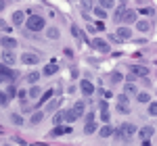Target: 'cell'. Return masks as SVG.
Here are the masks:
<instances>
[{
    "label": "cell",
    "instance_id": "cell-8",
    "mask_svg": "<svg viewBox=\"0 0 157 146\" xmlns=\"http://www.w3.org/2000/svg\"><path fill=\"white\" fill-rule=\"evenodd\" d=\"M15 61H17V59H15V54H13V48H4L2 50V63H6V65H15Z\"/></svg>",
    "mask_w": 157,
    "mask_h": 146
},
{
    "label": "cell",
    "instance_id": "cell-32",
    "mask_svg": "<svg viewBox=\"0 0 157 146\" xmlns=\"http://www.w3.org/2000/svg\"><path fill=\"white\" fill-rule=\"evenodd\" d=\"M97 2L103 6V9H113V6H115V2H113V0H97Z\"/></svg>",
    "mask_w": 157,
    "mask_h": 146
},
{
    "label": "cell",
    "instance_id": "cell-9",
    "mask_svg": "<svg viewBox=\"0 0 157 146\" xmlns=\"http://www.w3.org/2000/svg\"><path fill=\"white\" fill-rule=\"evenodd\" d=\"M0 44H2V48H17V40L15 38H11V36H2L0 38Z\"/></svg>",
    "mask_w": 157,
    "mask_h": 146
},
{
    "label": "cell",
    "instance_id": "cell-30",
    "mask_svg": "<svg viewBox=\"0 0 157 146\" xmlns=\"http://www.w3.org/2000/svg\"><path fill=\"white\" fill-rule=\"evenodd\" d=\"M63 119H65V111H57V113H55V125H61V123H63Z\"/></svg>",
    "mask_w": 157,
    "mask_h": 146
},
{
    "label": "cell",
    "instance_id": "cell-16",
    "mask_svg": "<svg viewBox=\"0 0 157 146\" xmlns=\"http://www.w3.org/2000/svg\"><path fill=\"white\" fill-rule=\"evenodd\" d=\"M113 132H115V127H111V125H103V127L98 130V136H101V138H109V136H113Z\"/></svg>",
    "mask_w": 157,
    "mask_h": 146
},
{
    "label": "cell",
    "instance_id": "cell-27",
    "mask_svg": "<svg viewBox=\"0 0 157 146\" xmlns=\"http://www.w3.org/2000/svg\"><path fill=\"white\" fill-rule=\"evenodd\" d=\"M40 96H42V90L36 84H32V88H29V98H40Z\"/></svg>",
    "mask_w": 157,
    "mask_h": 146
},
{
    "label": "cell",
    "instance_id": "cell-40",
    "mask_svg": "<svg viewBox=\"0 0 157 146\" xmlns=\"http://www.w3.org/2000/svg\"><path fill=\"white\" fill-rule=\"evenodd\" d=\"M121 4H128V0H121Z\"/></svg>",
    "mask_w": 157,
    "mask_h": 146
},
{
    "label": "cell",
    "instance_id": "cell-6",
    "mask_svg": "<svg viewBox=\"0 0 157 146\" xmlns=\"http://www.w3.org/2000/svg\"><path fill=\"white\" fill-rule=\"evenodd\" d=\"M115 36H117V40H130V38H132V29H130L128 25H121L120 29L115 31Z\"/></svg>",
    "mask_w": 157,
    "mask_h": 146
},
{
    "label": "cell",
    "instance_id": "cell-3",
    "mask_svg": "<svg viewBox=\"0 0 157 146\" xmlns=\"http://www.w3.org/2000/svg\"><path fill=\"white\" fill-rule=\"evenodd\" d=\"M138 21V13L134 11V9H126V13H124V17H121V23L126 25H132Z\"/></svg>",
    "mask_w": 157,
    "mask_h": 146
},
{
    "label": "cell",
    "instance_id": "cell-10",
    "mask_svg": "<svg viewBox=\"0 0 157 146\" xmlns=\"http://www.w3.org/2000/svg\"><path fill=\"white\" fill-rule=\"evenodd\" d=\"M80 90L84 92L86 96H90V94L94 92V86H92V82H90V79H82V82H80Z\"/></svg>",
    "mask_w": 157,
    "mask_h": 146
},
{
    "label": "cell",
    "instance_id": "cell-31",
    "mask_svg": "<svg viewBox=\"0 0 157 146\" xmlns=\"http://www.w3.org/2000/svg\"><path fill=\"white\" fill-rule=\"evenodd\" d=\"M109 79H111L113 84H120L121 79H124V75H121L120 71H113V73H111V75H109Z\"/></svg>",
    "mask_w": 157,
    "mask_h": 146
},
{
    "label": "cell",
    "instance_id": "cell-5",
    "mask_svg": "<svg viewBox=\"0 0 157 146\" xmlns=\"http://www.w3.org/2000/svg\"><path fill=\"white\" fill-rule=\"evenodd\" d=\"M92 46H94V50H98V52H105L107 54L109 50H111V46H109L107 42L103 40V38H97V40H92Z\"/></svg>",
    "mask_w": 157,
    "mask_h": 146
},
{
    "label": "cell",
    "instance_id": "cell-2",
    "mask_svg": "<svg viewBox=\"0 0 157 146\" xmlns=\"http://www.w3.org/2000/svg\"><path fill=\"white\" fill-rule=\"evenodd\" d=\"M82 113H84V102H75L71 109L65 111V121H69V123L78 121V117H80Z\"/></svg>",
    "mask_w": 157,
    "mask_h": 146
},
{
    "label": "cell",
    "instance_id": "cell-23",
    "mask_svg": "<svg viewBox=\"0 0 157 146\" xmlns=\"http://www.w3.org/2000/svg\"><path fill=\"white\" fill-rule=\"evenodd\" d=\"M42 119H44V113H42V111H36V113H34V115L29 117V121L34 123V125H38V123H42Z\"/></svg>",
    "mask_w": 157,
    "mask_h": 146
},
{
    "label": "cell",
    "instance_id": "cell-15",
    "mask_svg": "<svg viewBox=\"0 0 157 146\" xmlns=\"http://www.w3.org/2000/svg\"><path fill=\"white\" fill-rule=\"evenodd\" d=\"M98 104H101V121H109V104L105 100H101Z\"/></svg>",
    "mask_w": 157,
    "mask_h": 146
},
{
    "label": "cell",
    "instance_id": "cell-7",
    "mask_svg": "<svg viewBox=\"0 0 157 146\" xmlns=\"http://www.w3.org/2000/svg\"><path fill=\"white\" fill-rule=\"evenodd\" d=\"M38 61H40V57L34 54V52H25V54H21V63H23V65H36Z\"/></svg>",
    "mask_w": 157,
    "mask_h": 146
},
{
    "label": "cell",
    "instance_id": "cell-20",
    "mask_svg": "<svg viewBox=\"0 0 157 146\" xmlns=\"http://www.w3.org/2000/svg\"><path fill=\"white\" fill-rule=\"evenodd\" d=\"M69 132V127H63V125H57L52 132H50V138H57V136H63V134H67Z\"/></svg>",
    "mask_w": 157,
    "mask_h": 146
},
{
    "label": "cell",
    "instance_id": "cell-11",
    "mask_svg": "<svg viewBox=\"0 0 157 146\" xmlns=\"http://www.w3.org/2000/svg\"><path fill=\"white\" fill-rule=\"evenodd\" d=\"M130 71H132L134 75H138V77H147V75H149V69H147L145 65H132Z\"/></svg>",
    "mask_w": 157,
    "mask_h": 146
},
{
    "label": "cell",
    "instance_id": "cell-26",
    "mask_svg": "<svg viewBox=\"0 0 157 146\" xmlns=\"http://www.w3.org/2000/svg\"><path fill=\"white\" fill-rule=\"evenodd\" d=\"M55 73H57V65L55 63H50V65H46L42 69V75H55Z\"/></svg>",
    "mask_w": 157,
    "mask_h": 146
},
{
    "label": "cell",
    "instance_id": "cell-37",
    "mask_svg": "<svg viewBox=\"0 0 157 146\" xmlns=\"http://www.w3.org/2000/svg\"><path fill=\"white\" fill-rule=\"evenodd\" d=\"M50 98H52V90H48V92H46V94H42V96H40V102H42V104H44V102H46V100H50Z\"/></svg>",
    "mask_w": 157,
    "mask_h": 146
},
{
    "label": "cell",
    "instance_id": "cell-18",
    "mask_svg": "<svg viewBox=\"0 0 157 146\" xmlns=\"http://www.w3.org/2000/svg\"><path fill=\"white\" fill-rule=\"evenodd\" d=\"M136 29L145 34V31H149V29H151V23H149L147 19H140V21H136Z\"/></svg>",
    "mask_w": 157,
    "mask_h": 146
},
{
    "label": "cell",
    "instance_id": "cell-39",
    "mask_svg": "<svg viewBox=\"0 0 157 146\" xmlns=\"http://www.w3.org/2000/svg\"><path fill=\"white\" fill-rule=\"evenodd\" d=\"M4 6H6V4H4V0H0V13L4 11Z\"/></svg>",
    "mask_w": 157,
    "mask_h": 146
},
{
    "label": "cell",
    "instance_id": "cell-21",
    "mask_svg": "<svg viewBox=\"0 0 157 146\" xmlns=\"http://www.w3.org/2000/svg\"><path fill=\"white\" fill-rule=\"evenodd\" d=\"M124 13H126V4H120V6L115 9V13H113V19L121 23V17H124Z\"/></svg>",
    "mask_w": 157,
    "mask_h": 146
},
{
    "label": "cell",
    "instance_id": "cell-14",
    "mask_svg": "<svg viewBox=\"0 0 157 146\" xmlns=\"http://www.w3.org/2000/svg\"><path fill=\"white\" fill-rule=\"evenodd\" d=\"M117 102H120V104H117V111H120V113H128V96H126V94H121L120 98H117Z\"/></svg>",
    "mask_w": 157,
    "mask_h": 146
},
{
    "label": "cell",
    "instance_id": "cell-38",
    "mask_svg": "<svg viewBox=\"0 0 157 146\" xmlns=\"http://www.w3.org/2000/svg\"><path fill=\"white\" fill-rule=\"evenodd\" d=\"M15 94H17V90H15V88L11 86V88H9V96H15Z\"/></svg>",
    "mask_w": 157,
    "mask_h": 146
},
{
    "label": "cell",
    "instance_id": "cell-24",
    "mask_svg": "<svg viewBox=\"0 0 157 146\" xmlns=\"http://www.w3.org/2000/svg\"><path fill=\"white\" fill-rule=\"evenodd\" d=\"M59 36H61V31L57 29V27H46V38H50V40H57Z\"/></svg>",
    "mask_w": 157,
    "mask_h": 146
},
{
    "label": "cell",
    "instance_id": "cell-33",
    "mask_svg": "<svg viewBox=\"0 0 157 146\" xmlns=\"http://www.w3.org/2000/svg\"><path fill=\"white\" fill-rule=\"evenodd\" d=\"M124 90H126V94H138V92H136V86H134L132 82H128V84H126V88H124Z\"/></svg>",
    "mask_w": 157,
    "mask_h": 146
},
{
    "label": "cell",
    "instance_id": "cell-17",
    "mask_svg": "<svg viewBox=\"0 0 157 146\" xmlns=\"http://www.w3.org/2000/svg\"><path fill=\"white\" fill-rule=\"evenodd\" d=\"M97 132V121L94 119H90V121H86V125H84V134H94Z\"/></svg>",
    "mask_w": 157,
    "mask_h": 146
},
{
    "label": "cell",
    "instance_id": "cell-12",
    "mask_svg": "<svg viewBox=\"0 0 157 146\" xmlns=\"http://www.w3.org/2000/svg\"><path fill=\"white\" fill-rule=\"evenodd\" d=\"M11 23L13 25H23L25 23V13L23 11H15L11 17Z\"/></svg>",
    "mask_w": 157,
    "mask_h": 146
},
{
    "label": "cell",
    "instance_id": "cell-25",
    "mask_svg": "<svg viewBox=\"0 0 157 146\" xmlns=\"http://www.w3.org/2000/svg\"><path fill=\"white\" fill-rule=\"evenodd\" d=\"M42 77V73H38V71H32V73H27V84H38V79Z\"/></svg>",
    "mask_w": 157,
    "mask_h": 146
},
{
    "label": "cell",
    "instance_id": "cell-29",
    "mask_svg": "<svg viewBox=\"0 0 157 146\" xmlns=\"http://www.w3.org/2000/svg\"><path fill=\"white\" fill-rule=\"evenodd\" d=\"M94 17H98V19H105V17H107V9H103L101 4H98V6H94Z\"/></svg>",
    "mask_w": 157,
    "mask_h": 146
},
{
    "label": "cell",
    "instance_id": "cell-34",
    "mask_svg": "<svg viewBox=\"0 0 157 146\" xmlns=\"http://www.w3.org/2000/svg\"><path fill=\"white\" fill-rule=\"evenodd\" d=\"M59 104H61L59 100H50L48 107H46V113H50V111H57V109H59Z\"/></svg>",
    "mask_w": 157,
    "mask_h": 146
},
{
    "label": "cell",
    "instance_id": "cell-36",
    "mask_svg": "<svg viewBox=\"0 0 157 146\" xmlns=\"http://www.w3.org/2000/svg\"><path fill=\"white\" fill-rule=\"evenodd\" d=\"M149 115H157V102H149Z\"/></svg>",
    "mask_w": 157,
    "mask_h": 146
},
{
    "label": "cell",
    "instance_id": "cell-13",
    "mask_svg": "<svg viewBox=\"0 0 157 146\" xmlns=\"http://www.w3.org/2000/svg\"><path fill=\"white\" fill-rule=\"evenodd\" d=\"M153 134H155L153 125H145V127H140V130H138V136H140L143 140H149V138H151Z\"/></svg>",
    "mask_w": 157,
    "mask_h": 146
},
{
    "label": "cell",
    "instance_id": "cell-4",
    "mask_svg": "<svg viewBox=\"0 0 157 146\" xmlns=\"http://www.w3.org/2000/svg\"><path fill=\"white\" fill-rule=\"evenodd\" d=\"M0 75H2L4 79H15V77H17V71H13L11 65H6V63H0Z\"/></svg>",
    "mask_w": 157,
    "mask_h": 146
},
{
    "label": "cell",
    "instance_id": "cell-35",
    "mask_svg": "<svg viewBox=\"0 0 157 146\" xmlns=\"http://www.w3.org/2000/svg\"><path fill=\"white\" fill-rule=\"evenodd\" d=\"M11 121L15 123V125H23V117H21V115H17V113H15V115H11Z\"/></svg>",
    "mask_w": 157,
    "mask_h": 146
},
{
    "label": "cell",
    "instance_id": "cell-19",
    "mask_svg": "<svg viewBox=\"0 0 157 146\" xmlns=\"http://www.w3.org/2000/svg\"><path fill=\"white\" fill-rule=\"evenodd\" d=\"M94 0H80V9L84 13H88V11H94V4H92Z\"/></svg>",
    "mask_w": 157,
    "mask_h": 146
},
{
    "label": "cell",
    "instance_id": "cell-22",
    "mask_svg": "<svg viewBox=\"0 0 157 146\" xmlns=\"http://www.w3.org/2000/svg\"><path fill=\"white\" fill-rule=\"evenodd\" d=\"M136 100H138V102H143V104H149V102H151V94H149V92H138V94H136Z\"/></svg>",
    "mask_w": 157,
    "mask_h": 146
},
{
    "label": "cell",
    "instance_id": "cell-28",
    "mask_svg": "<svg viewBox=\"0 0 157 146\" xmlns=\"http://www.w3.org/2000/svg\"><path fill=\"white\" fill-rule=\"evenodd\" d=\"M71 34H73V38H75V40H84V31H82L78 25H71Z\"/></svg>",
    "mask_w": 157,
    "mask_h": 146
},
{
    "label": "cell",
    "instance_id": "cell-1",
    "mask_svg": "<svg viewBox=\"0 0 157 146\" xmlns=\"http://www.w3.org/2000/svg\"><path fill=\"white\" fill-rule=\"evenodd\" d=\"M25 23H27V29H29V31L38 34V31H42V29L46 27V19H44L42 15H29V19H27Z\"/></svg>",
    "mask_w": 157,
    "mask_h": 146
}]
</instances>
